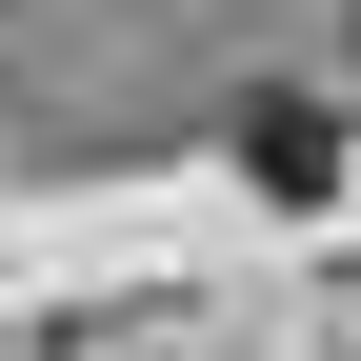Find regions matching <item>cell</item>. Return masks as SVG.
Returning a JSON list of instances; mask_svg holds the SVG:
<instances>
[{
    "mask_svg": "<svg viewBox=\"0 0 361 361\" xmlns=\"http://www.w3.org/2000/svg\"><path fill=\"white\" fill-rule=\"evenodd\" d=\"M241 180H261V201H322V180H341V121L322 101H241Z\"/></svg>",
    "mask_w": 361,
    "mask_h": 361,
    "instance_id": "cell-1",
    "label": "cell"
}]
</instances>
